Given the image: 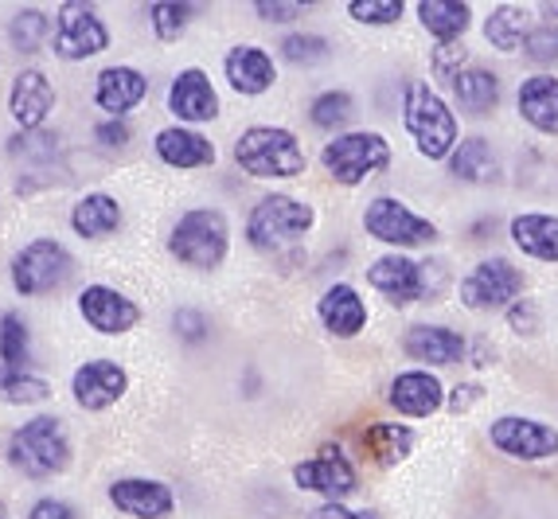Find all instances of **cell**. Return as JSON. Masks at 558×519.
Wrapping results in <instances>:
<instances>
[{
  "label": "cell",
  "mask_w": 558,
  "mask_h": 519,
  "mask_svg": "<svg viewBox=\"0 0 558 519\" xmlns=\"http://www.w3.org/2000/svg\"><path fill=\"white\" fill-rule=\"evenodd\" d=\"M234 160L254 180H293L308 168L301 141L281 125H254L234 145Z\"/></svg>",
  "instance_id": "6da1fadb"
},
{
  "label": "cell",
  "mask_w": 558,
  "mask_h": 519,
  "mask_svg": "<svg viewBox=\"0 0 558 519\" xmlns=\"http://www.w3.org/2000/svg\"><path fill=\"white\" fill-rule=\"evenodd\" d=\"M9 461L16 473L32 476V481H47V476L63 473L71 464V437L59 418L39 414L9 437Z\"/></svg>",
  "instance_id": "7a4b0ae2"
},
{
  "label": "cell",
  "mask_w": 558,
  "mask_h": 519,
  "mask_svg": "<svg viewBox=\"0 0 558 519\" xmlns=\"http://www.w3.org/2000/svg\"><path fill=\"white\" fill-rule=\"evenodd\" d=\"M402 113H407V130L418 145L422 157L446 160L457 148V118L446 106L441 94H434L426 83H410L407 98H402Z\"/></svg>",
  "instance_id": "3957f363"
},
{
  "label": "cell",
  "mask_w": 558,
  "mask_h": 519,
  "mask_svg": "<svg viewBox=\"0 0 558 519\" xmlns=\"http://www.w3.org/2000/svg\"><path fill=\"white\" fill-rule=\"evenodd\" d=\"M317 222V212L293 195H266L258 200V207L251 212V222H246V239L266 254H281L289 246H298Z\"/></svg>",
  "instance_id": "277c9868"
},
{
  "label": "cell",
  "mask_w": 558,
  "mask_h": 519,
  "mask_svg": "<svg viewBox=\"0 0 558 519\" xmlns=\"http://www.w3.org/2000/svg\"><path fill=\"white\" fill-rule=\"evenodd\" d=\"M227 246H231V231H227L223 212H215V207H196V212L180 215V222L172 227V239H168L172 258L192 269L223 266Z\"/></svg>",
  "instance_id": "5b68a950"
},
{
  "label": "cell",
  "mask_w": 558,
  "mask_h": 519,
  "mask_svg": "<svg viewBox=\"0 0 558 519\" xmlns=\"http://www.w3.org/2000/svg\"><path fill=\"white\" fill-rule=\"evenodd\" d=\"M320 165L328 168V177L336 184L355 188L391 165V145H387L383 133H367V130L344 133V137L328 141L325 153H320Z\"/></svg>",
  "instance_id": "8992f818"
},
{
  "label": "cell",
  "mask_w": 558,
  "mask_h": 519,
  "mask_svg": "<svg viewBox=\"0 0 558 519\" xmlns=\"http://www.w3.org/2000/svg\"><path fill=\"white\" fill-rule=\"evenodd\" d=\"M71 274V254L63 242L36 239L12 258V289L24 297H44L59 289Z\"/></svg>",
  "instance_id": "52a82bcc"
},
{
  "label": "cell",
  "mask_w": 558,
  "mask_h": 519,
  "mask_svg": "<svg viewBox=\"0 0 558 519\" xmlns=\"http://www.w3.org/2000/svg\"><path fill=\"white\" fill-rule=\"evenodd\" d=\"M51 47H56L59 59H94L110 47V32L98 20V12L90 4H78V0H66L63 9L56 12V28H51Z\"/></svg>",
  "instance_id": "ba28073f"
},
{
  "label": "cell",
  "mask_w": 558,
  "mask_h": 519,
  "mask_svg": "<svg viewBox=\"0 0 558 519\" xmlns=\"http://www.w3.org/2000/svg\"><path fill=\"white\" fill-rule=\"evenodd\" d=\"M363 227H367L372 239L387 242V246H426V242L438 239V227L429 219H422V215H414L395 195L372 200L367 212H363Z\"/></svg>",
  "instance_id": "9c48e42d"
},
{
  "label": "cell",
  "mask_w": 558,
  "mask_h": 519,
  "mask_svg": "<svg viewBox=\"0 0 558 519\" xmlns=\"http://www.w3.org/2000/svg\"><path fill=\"white\" fill-rule=\"evenodd\" d=\"M523 286H527L523 269H515L508 258H488L461 281V301L473 313H488V309L512 305L515 297L523 293Z\"/></svg>",
  "instance_id": "30bf717a"
},
{
  "label": "cell",
  "mask_w": 558,
  "mask_h": 519,
  "mask_svg": "<svg viewBox=\"0 0 558 519\" xmlns=\"http://www.w3.org/2000/svg\"><path fill=\"white\" fill-rule=\"evenodd\" d=\"M488 437L500 454L515 457V461H543V457L558 454V430L547 426V422H535V418L504 414L493 422Z\"/></svg>",
  "instance_id": "8fae6325"
},
{
  "label": "cell",
  "mask_w": 558,
  "mask_h": 519,
  "mask_svg": "<svg viewBox=\"0 0 558 519\" xmlns=\"http://www.w3.org/2000/svg\"><path fill=\"white\" fill-rule=\"evenodd\" d=\"M78 313H83V321L94 333L102 336H125L141 321V309L110 286H86L78 293Z\"/></svg>",
  "instance_id": "7c38bea8"
},
{
  "label": "cell",
  "mask_w": 558,
  "mask_h": 519,
  "mask_svg": "<svg viewBox=\"0 0 558 519\" xmlns=\"http://www.w3.org/2000/svg\"><path fill=\"white\" fill-rule=\"evenodd\" d=\"M293 484L301 492H317V496H328V504H340L344 496L355 492V469L348 457L340 454H325V457H308V461L293 464Z\"/></svg>",
  "instance_id": "4fadbf2b"
},
{
  "label": "cell",
  "mask_w": 558,
  "mask_h": 519,
  "mask_svg": "<svg viewBox=\"0 0 558 519\" xmlns=\"http://www.w3.org/2000/svg\"><path fill=\"white\" fill-rule=\"evenodd\" d=\"M71 390H75V402L83 410H110L130 390V375L113 360H90L75 371Z\"/></svg>",
  "instance_id": "5bb4252c"
},
{
  "label": "cell",
  "mask_w": 558,
  "mask_h": 519,
  "mask_svg": "<svg viewBox=\"0 0 558 519\" xmlns=\"http://www.w3.org/2000/svg\"><path fill=\"white\" fill-rule=\"evenodd\" d=\"M367 281L379 289L391 305H410L426 293V266L402 258V254H383L367 266Z\"/></svg>",
  "instance_id": "9a60e30c"
},
{
  "label": "cell",
  "mask_w": 558,
  "mask_h": 519,
  "mask_svg": "<svg viewBox=\"0 0 558 519\" xmlns=\"http://www.w3.org/2000/svg\"><path fill=\"white\" fill-rule=\"evenodd\" d=\"M110 500L118 511L133 519H168L172 508H177V496L172 488L160 481H149V476H125V481H113Z\"/></svg>",
  "instance_id": "2e32d148"
},
{
  "label": "cell",
  "mask_w": 558,
  "mask_h": 519,
  "mask_svg": "<svg viewBox=\"0 0 558 519\" xmlns=\"http://www.w3.org/2000/svg\"><path fill=\"white\" fill-rule=\"evenodd\" d=\"M56 106V86L47 83V74L28 67V71L16 74V83H12V94H9V110L16 118V125L24 133L28 130H44L47 113Z\"/></svg>",
  "instance_id": "e0dca14e"
},
{
  "label": "cell",
  "mask_w": 558,
  "mask_h": 519,
  "mask_svg": "<svg viewBox=\"0 0 558 519\" xmlns=\"http://www.w3.org/2000/svg\"><path fill=\"white\" fill-rule=\"evenodd\" d=\"M168 110L177 113L180 121H211L219 118V94H215L211 79L199 67H187L172 79L168 90Z\"/></svg>",
  "instance_id": "ac0fdd59"
},
{
  "label": "cell",
  "mask_w": 558,
  "mask_h": 519,
  "mask_svg": "<svg viewBox=\"0 0 558 519\" xmlns=\"http://www.w3.org/2000/svg\"><path fill=\"white\" fill-rule=\"evenodd\" d=\"M402 352L410 355V360L418 363H434V367H453V363L465 360L469 343L461 333H453V328H441V325H418L410 328L407 340H402Z\"/></svg>",
  "instance_id": "d6986e66"
},
{
  "label": "cell",
  "mask_w": 558,
  "mask_h": 519,
  "mask_svg": "<svg viewBox=\"0 0 558 519\" xmlns=\"http://www.w3.org/2000/svg\"><path fill=\"white\" fill-rule=\"evenodd\" d=\"M223 74L234 90L251 94V98L254 94H266L274 83H278V67H274V59L254 44L231 47L223 59Z\"/></svg>",
  "instance_id": "ffe728a7"
},
{
  "label": "cell",
  "mask_w": 558,
  "mask_h": 519,
  "mask_svg": "<svg viewBox=\"0 0 558 519\" xmlns=\"http://www.w3.org/2000/svg\"><path fill=\"white\" fill-rule=\"evenodd\" d=\"M145 94H149V83L133 67H106L98 74V83H94V102L102 106L106 113H113V118H121V113H130L133 106L145 102Z\"/></svg>",
  "instance_id": "44dd1931"
},
{
  "label": "cell",
  "mask_w": 558,
  "mask_h": 519,
  "mask_svg": "<svg viewBox=\"0 0 558 519\" xmlns=\"http://www.w3.org/2000/svg\"><path fill=\"white\" fill-rule=\"evenodd\" d=\"M387 399H391V407L399 414L429 418L446 402V395H441L438 375H429V371H402L399 379L391 383V390H387Z\"/></svg>",
  "instance_id": "7402d4cb"
},
{
  "label": "cell",
  "mask_w": 558,
  "mask_h": 519,
  "mask_svg": "<svg viewBox=\"0 0 558 519\" xmlns=\"http://www.w3.org/2000/svg\"><path fill=\"white\" fill-rule=\"evenodd\" d=\"M317 313H320V321H325L328 333L340 336V340H352V336H360L363 325H367V305H363V297L355 293L352 286H344V281L325 289Z\"/></svg>",
  "instance_id": "603a6c76"
},
{
  "label": "cell",
  "mask_w": 558,
  "mask_h": 519,
  "mask_svg": "<svg viewBox=\"0 0 558 519\" xmlns=\"http://www.w3.org/2000/svg\"><path fill=\"white\" fill-rule=\"evenodd\" d=\"M157 157L172 168H207L215 165V145L196 130H184V125H168L153 141Z\"/></svg>",
  "instance_id": "cb8c5ba5"
},
{
  "label": "cell",
  "mask_w": 558,
  "mask_h": 519,
  "mask_svg": "<svg viewBox=\"0 0 558 519\" xmlns=\"http://www.w3.org/2000/svg\"><path fill=\"white\" fill-rule=\"evenodd\" d=\"M520 113L539 133H558V79L535 74L520 86Z\"/></svg>",
  "instance_id": "d4e9b609"
},
{
  "label": "cell",
  "mask_w": 558,
  "mask_h": 519,
  "mask_svg": "<svg viewBox=\"0 0 558 519\" xmlns=\"http://www.w3.org/2000/svg\"><path fill=\"white\" fill-rule=\"evenodd\" d=\"M71 227H75L83 239H110L121 227V204L106 192H90L83 195L71 212Z\"/></svg>",
  "instance_id": "484cf974"
},
{
  "label": "cell",
  "mask_w": 558,
  "mask_h": 519,
  "mask_svg": "<svg viewBox=\"0 0 558 519\" xmlns=\"http://www.w3.org/2000/svg\"><path fill=\"white\" fill-rule=\"evenodd\" d=\"M531 32H535V24H531V12L523 9V4H500V9H493L488 24H484L488 44H493L496 51H508V56L527 44Z\"/></svg>",
  "instance_id": "4316f807"
},
{
  "label": "cell",
  "mask_w": 558,
  "mask_h": 519,
  "mask_svg": "<svg viewBox=\"0 0 558 519\" xmlns=\"http://www.w3.org/2000/svg\"><path fill=\"white\" fill-rule=\"evenodd\" d=\"M512 239L523 254L558 262V219L555 215H520L512 219Z\"/></svg>",
  "instance_id": "83f0119b"
},
{
  "label": "cell",
  "mask_w": 558,
  "mask_h": 519,
  "mask_svg": "<svg viewBox=\"0 0 558 519\" xmlns=\"http://www.w3.org/2000/svg\"><path fill=\"white\" fill-rule=\"evenodd\" d=\"M453 98L465 113H493L500 102V79L484 67H469L453 79Z\"/></svg>",
  "instance_id": "f1b7e54d"
},
{
  "label": "cell",
  "mask_w": 558,
  "mask_h": 519,
  "mask_svg": "<svg viewBox=\"0 0 558 519\" xmlns=\"http://www.w3.org/2000/svg\"><path fill=\"white\" fill-rule=\"evenodd\" d=\"M449 172H453L457 180H469V184H488V180H496L500 165H496V153H493L488 141L469 137L453 148V157H449Z\"/></svg>",
  "instance_id": "f546056e"
},
{
  "label": "cell",
  "mask_w": 558,
  "mask_h": 519,
  "mask_svg": "<svg viewBox=\"0 0 558 519\" xmlns=\"http://www.w3.org/2000/svg\"><path fill=\"white\" fill-rule=\"evenodd\" d=\"M418 16L422 28L434 39H441V44H453L469 28V4H457V0H422Z\"/></svg>",
  "instance_id": "4dcf8cb0"
},
{
  "label": "cell",
  "mask_w": 558,
  "mask_h": 519,
  "mask_svg": "<svg viewBox=\"0 0 558 519\" xmlns=\"http://www.w3.org/2000/svg\"><path fill=\"white\" fill-rule=\"evenodd\" d=\"M363 445H367V454L379 464H399L402 457H410V449H414V434H410L407 426H395V422H375V426L363 434Z\"/></svg>",
  "instance_id": "1f68e13d"
},
{
  "label": "cell",
  "mask_w": 558,
  "mask_h": 519,
  "mask_svg": "<svg viewBox=\"0 0 558 519\" xmlns=\"http://www.w3.org/2000/svg\"><path fill=\"white\" fill-rule=\"evenodd\" d=\"M51 395V383L32 371H0V399L12 407H36Z\"/></svg>",
  "instance_id": "d6a6232c"
},
{
  "label": "cell",
  "mask_w": 558,
  "mask_h": 519,
  "mask_svg": "<svg viewBox=\"0 0 558 519\" xmlns=\"http://www.w3.org/2000/svg\"><path fill=\"white\" fill-rule=\"evenodd\" d=\"M9 153H12V160H24V165H32V168H44L59 157V137L56 133H47V130L16 133V137L9 141Z\"/></svg>",
  "instance_id": "836d02e7"
},
{
  "label": "cell",
  "mask_w": 558,
  "mask_h": 519,
  "mask_svg": "<svg viewBox=\"0 0 558 519\" xmlns=\"http://www.w3.org/2000/svg\"><path fill=\"white\" fill-rule=\"evenodd\" d=\"M51 28H56V24H51L44 12L24 9V12H16V16H12L9 39H12V47H16V51H39V47L51 39Z\"/></svg>",
  "instance_id": "e575fe53"
},
{
  "label": "cell",
  "mask_w": 558,
  "mask_h": 519,
  "mask_svg": "<svg viewBox=\"0 0 558 519\" xmlns=\"http://www.w3.org/2000/svg\"><path fill=\"white\" fill-rule=\"evenodd\" d=\"M0 363L4 371H24L28 363V325L16 313L0 316Z\"/></svg>",
  "instance_id": "d590c367"
},
{
  "label": "cell",
  "mask_w": 558,
  "mask_h": 519,
  "mask_svg": "<svg viewBox=\"0 0 558 519\" xmlns=\"http://www.w3.org/2000/svg\"><path fill=\"white\" fill-rule=\"evenodd\" d=\"M308 113H313V125H317V130H340V125L352 121L355 102H352V94L348 90H328L313 102V110Z\"/></svg>",
  "instance_id": "8d00e7d4"
},
{
  "label": "cell",
  "mask_w": 558,
  "mask_h": 519,
  "mask_svg": "<svg viewBox=\"0 0 558 519\" xmlns=\"http://www.w3.org/2000/svg\"><path fill=\"white\" fill-rule=\"evenodd\" d=\"M187 16H192V4H172V0H157L149 4V24L157 32V39L165 44H177L187 28Z\"/></svg>",
  "instance_id": "74e56055"
},
{
  "label": "cell",
  "mask_w": 558,
  "mask_h": 519,
  "mask_svg": "<svg viewBox=\"0 0 558 519\" xmlns=\"http://www.w3.org/2000/svg\"><path fill=\"white\" fill-rule=\"evenodd\" d=\"M281 51H286L289 63H298V67H317L328 59V39L325 36H313V32H298V36H286L281 39Z\"/></svg>",
  "instance_id": "f35d334b"
},
{
  "label": "cell",
  "mask_w": 558,
  "mask_h": 519,
  "mask_svg": "<svg viewBox=\"0 0 558 519\" xmlns=\"http://www.w3.org/2000/svg\"><path fill=\"white\" fill-rule=\"evenodd\" d=\"M348 12L360 24H395L402 16V0H352Z\"/></svg>",
  "instance_id": "ab89813d"
},
{
  "label": "cell",
  "mask_w": 558,
  "mask_h": 519,
  "mask_svg": "<svg viewBox=\"0 0 558 519\" xmlns=\"http://www.w3.org/2000/svg\"><path fill=\"white\" fill-rule=\"evenodd\" d=\"M254 12H258L262 20H270V24H289V20L305 16L308 4H301V0H258Z\"/></svg>",
  "instance_id": "60d3db41"
},
{
  "label": "cell",
  "mask_w": 558,
  "mask_h": 519,
  "mask_svg": "<svg viewBox=\"0 0 558 519\" xmlns=\"http://www.w3.org/2000/svg\"><path fill=\"white\" fill-rule=\"evenodd\" d=\"M523 51H527L535 63H555L558 59V32L555 28H535L527 44H523Z\"/></svg>",
  "instance_id": "b9f144b4"
},
{
  "label": "cell",
  "mask_w": 558,
  "mask_h": 519,
  "mask_svg": "<svg viewBox=\"0 0 558 519\" xmlns=\"http://www.w3.org/2000/svg\"><path fill=\"white\" fill-rule=\"evenodd\" d=\"M94 141H98V145H106V148L130 145V125H125L121 118H110V121H102V125L94 130Z\"/></svg>",
  "instance_id": "7bdbcfd3"
},
{
  "label": "cell",
  "mask_w": 558,
  "mask_h": 519,
  "mask_svg": "<svg viewBox=\"0 0 558 519\" xmlns=\"http://www.w3.org/2000/svg\"><path fill=\"white\" fill-rule=\"evenodd\" d=\"M28 519H78V511L71 508L66 500H56V496H47V500H39L36 508L28 511Z\"/></svg>",
  "instance_id": "ee69618b"
},
{
  "label": "cell",
  "mask_w": 558,
  "mask_h": 519,
  "mask_svg": "<svg viewBox=\"0 0 558 519\" xmlns=\"http://www.w3.org/2000/svg\"><path fill=\"white\" fill-rule=\"evenodd\" d=\"M508 321H512V328L515 333H539V313H535V305H531V301H520V305L512 309V313H508Z\"/></svg>",
  "instance_id": "f6af8a7d"
},
{
  "label": "cell",
  "mask_w": 558,
  "mask_h": 519,
  "mask_svg": "<svg viewBox=\"0 0 558 519\" xmlns=\"http://www.w3.org/2000/svg\"><path fill=\"white\" fill-rule=\"evenodd\" d=\"M481 395H484V390L476 387V383H461V387L449 395V410H453V414H465L469 407H476V402H481Z\"/></svg>",
  "instance_id": "bcb514c9"
},
{
  "label": "cell",
  "mask_w": 558,
  "mask_h": 519,
  "mask_svg": "<svg viewBox=\"0 0 558 519\" xmlns=\"http://www.w3.org/2000/svg\"><path fill=\"white\" fill-rule=\"evenodd\" d=\"M308 519H372L367 511H352V508H344V504H320L317 511Z\"/></svg>",
  "instance_id": "7dc6e473"
},
{
  "label": "cell",
  "mask_w": 558,
  "mask_h": 519,
  "mask_svg": "<svg viewBox=\"0 0 558 519\" xmlns=\"http://www.w3.org/2000/svg\"><path fill=\"white\" fill-rule=\"evenodd\" d=\"M177 328H187V340H199V336L207 333V325H204V316H196V313H177Z\"/></svg>",
  "instance_id": "c3c4849f"
},
{
  "label": "cell",
  "mask_w": 558,
  "mask_h": 519,
  "mask_svg": "<svg viewBox=\"0 0 558 519\" xmlns=\"http://www.w3.org/2000/svg\"><path fill=\"white\" fill-rule=\"evenodd\" d=\"M0 519H9V504H4V496H0Z\"/></svg>",
  "instance_id": "681fc988"
},
{
  "label": "cell",
  "mask_w": 558,
  "mask_h": 519,
  "mask_svg": "<svg viewBox=\"0 0 558 519\" xmlns=\"http://www.w3.org/2000/svg\"><path fill=\"white\" fill-rule=\"evenodd\" d=\"M543 12H547V16H558V4H543Z\"/></svg>",
  "instance_id": "f907efd6"
}]
</instances>
